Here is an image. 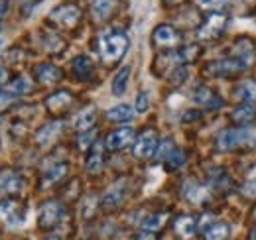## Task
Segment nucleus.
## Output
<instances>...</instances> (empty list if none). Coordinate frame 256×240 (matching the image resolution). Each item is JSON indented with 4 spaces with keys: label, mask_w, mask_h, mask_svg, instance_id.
<instances>
[{
    "label": "nucleus",
    "mask_w": 256,
    "mask_h": 240,
    "mask_svg": "<svg viewBox=\"0 0 256 240\" xmlns=\"http://www.w3.org/2000/svg\"><path fill=\"white\" fill-rule=\"evenodd\" d=\"M148 106H150V96H148L146 90H140L138 96H136V112L144 114L148 110Z\"/></svg>",
    "instance_id": "obj_37"
},
{
    "label": "nucleus",
    "mask_w": 256,
    "mask_h": 240,
    "mask_svg": "<svg viewBox=\"0 0 256 240\" xmlns=\"http://www.w3.org/2000/svg\"><path fill=\"white\" fill-rule=\"evenodd\" d=\"M188 75H190L188 67H186V65H178V67L170 73V79H168V81H170L174 87H180V85H184V83H186Z\"/></svg>",
    "instance_id": "obj_35"
},
{
    "label": "nucleus",
    "mask_w": 256,
    "mask_h": 240,
    "mask_svg": "<svg viewBox=\"0 0 256 240\" xmlns=\"http://www.w3.org/2000/svg\"><path fill=\"white\" fill-rule=\"evenodd\" d=\"M6 79H8V71H6V67L0 65V87L6 85Z\"/></svg>",
    "instance_id": "obj_42"
},
{
    "label": "nucleus",
    "mask_w": 256,
    "mask_h": 240,
    "mask_svg": "<svg viewBox=\"0 0 256 240\" xmlns=\"http://www.w3.org/2000/svg\"><path fill=\"white\" fill-rule=\"evenodd\" d=\"M168 218H170L168 212H154V214H150V216H146V218L142 220L140 228H142V230H148V232H160L162 228L166 226Z\"/></svg>",
    "instance_id": "obj_26"
},
{
    "label": "nucleus",
    "mask_w": 256,
    "mask_h": 240,
    "mask_svg": "<svg viewBox=\"0 0 256 240\" xmlns=\"http://www.w3.org/2000/svg\"><path fill=\"white\" fill-rule=\"evenodd\" d=\"M228 24V16L224 12H211L197 28V40L199 42H215L224 34V28Z\"/></svg>",
    "instance_id": "obj_3"
},
{
    "label": "nucleus",
    "mask_w": 256,
    "mask_h": 240,
    "mask_svg": "<svg viewBox=\"0 0 256 240\" xmlns=\"http://www.w3.org/2000/svg\"><path fill=\"white\" fill-rule=\"evenodd\" d=\"M232 0H195V4L201 10H211V12H221L223 8H226Z\"/></svg>",
    "instance_id": "obj_33"
},
{
    "label": "nucleus",
    "mask_w": 256,
    "mask_h": 240,
    "mask_svg": "<svg viewBox=\"0 0 256 240\" xmlns=\"http://www.w3.org/2000/svg\"><path fill=\"white\" fill-rule=\"evenodd\" d=\"M95 136H96V132L93 128L87 130V132H81L79 138H77V146H79L81 150H89V148L95 144Z\"/></svg>",
    "instance_id": "obj_36"
},
{
    "label": "nucleus",
    "mask_w": 256,
    "mask_h": 240,
    "mask_svg": "<svg viewBox=\"0 0 256 240\" xmlns=\"http://www.w3.org/2000/svg\"><path fill=\"white\" fill-rule=\"evenodd\" d=\"M128 46H130L128 36L122 30H104L98 34V40H96V50L104 65L118 63L126 56Z\"/></svg>",
    "instance_id": "obj_1"
},
{
    "label": "nucleus",
    "mask_w": 256,
    "mask_h": 240,
    "mask_svg": "<svg viewBox=\"0 0 256 240\" xmlns=\"http://www.w3.org/2000/svg\"><path fill=\"white\" fill-rule=\"evenodd\" d=\"M176 150V146H174V140L172 138H166V140H162L158 142V148H156V160L158 162H166L168 158H170V154Z\"/></svg>",
    "instance_id": "obj_34"
},
{
    "label": "nucleus",
    "mask_w": 256,
    "mask_h": 240,
    "mask_svg": "<svg viewBox=\"0 0 256 240\" xmlns=\"http://www.w3.org/2000/svg\"><path fill=\"white\" fill-rule=\"evenodd\" d=\"M50 20L62 30H73L81 22V10H79V6L67 2L50 12Z\"/></svg>",
    "instance_id": "obj_5"
},
{
    "label": "nucleus",
    "mask_w": 256,
    "mask_h": 240,
    "mask_svg": "<svg viewBox=\"0 0 256 240\" xmlns=\"http://www.w3.org/2000/svg\"><path fill=\"white\" fill-rule=\"evenodd\" d=\"M164 2H166V4H170V6H172V4H178V2H182V0H164Z\"/></svg>",
    "instance_id": "obj_43"
},
{
    "label": "nucleus",
    "mask_w": 256,
    "mask_h": 240,
    "mask_svg": "<svg viewBox=\"0 0 256 240\" xmlns=\"http://www.w3.org/2000/svg\"><path fill=\"white\" fill-rule=\"evenodd\" d=\"M136 240H156V232H148V230H140V234Z\"/></svg>",
    "instance_id": "obj_40"
},
{
    "label": "nucleus",
    "mask_w": 256,
    "mask_h": 240,
    "mask_svg": "<svg viewBox=\"0 0 256 240\" xmlns=\"http://www.w3.org/2000/svg\"><path fill=\"white\" fill-rule=\"evenodd\" d=\"M26 218L24 203L16 199H2L0 203V222L6 226H20Z\"/></svg>",
    "instance_id": "obj_8"
},
{
    "label": "nucleus",
    "mask_w": 256,
    "mask_h": 240,
    "mask_svg": "<svg viewBox=\"0 0 256 240\" xmlns=\"http://www.w3.org/2000/svg\"><path fill=\"white\" fill-rule=\"evenodd\" d=\"M64 212L65 209L60 201H46L38 212V226L42 230H52L54 226H58L62 222Z\"/></svg>",
    "instance_id": "obj_7"
},
{
    "label": "nucleus",
    "mask_w": 256,
    "mask_h": 240,
    "mask_svg": "<svg viewBox=\"0 0 256 240\" xmlns=\"http://www.w3.org/2000/svg\"><path fill=\"white\" fill-rule=\"evenodd\" d=\"M256 142V126L244 124L240 128H226L217 136V150L230 152L242 146H252Z\"/></svg>",
    "instance_id": "obj_2"
},
{
    "label": "nucleus",
    "mask_w": 256,
    "mask_h": 240,
    "mask_svg": "<svg viewBox=\"0 0 256 240\" xmlns=\"http://www.w3.org/2000/svg\"><path fill=\"white\" fill-rule=\"evenodd\" d=\"M176 56H178V60H180L182 65H186V63H193V61L201 56V48H199V46H186V48H182Z\"/></svg>",
    "instance_id": "obj_31"
},
{
    "label": "nucleus",
    "mask_w": 256,
    "mask_h": 240,
    "mask_svg": "<svg viewBox=\"0 0 256 240\" xmlns=\"http://www.w3.org/2000/svg\"><path fill=\"white\" fill-rule=\"evenodd\" d=\"M254 116H256V108L252 102H240V106H236V108L230 112V120L236 122V124H240V126L252 122Z\"/></svg>",
    "instance_id": "obj_23"
},
{
    "label": "nucleus",
    "mask_w": 256,
    "mask_h": 240,
    "mask_svg": "<svg viewBox=\"0 0 256 240\" xmlns=\"http://www.w3.org/2000/svg\"><path fill=\"white\" fill-rule=\"evenodd\" d=\"M132 116H134V110H132L130 104H116L106 112V118L110 122H118V124L132 120Z\"/></svg>",
    "instance_id": "obj_29"
},
{
    "label": "nucleus",
    "mask_w": 256,
    "mask_h": 240,
    "mask_svg": "<svg viewBox=\"0 0 256 240\" xmlns=\"http://www.w3.org/2000/svg\"><path fill=\"white\" fill-rule=\"evenodd\" d=\"M242 193H244L246 197L254 199V197H256V181H250V183H246V185L242 187Z\"/></svg>",
    "instance_id": "obj_39"
},
{
    "label": "nucleus",
    "mask_w": 256,
    "mask_h": 240,
    "mask_svg": "<svg viewBox=\"0 0 256 240\" xmlns=\"http://www.w3.org/2000/svg\"><path fill=\"white\" fill-rule=\"evenodd\" d=\"M14 100H16V98H14L12 94H8V92H6L4 89L0 90V110H4V108H6L8 104H12Z\"/></svg>",
    "instance_id": "obj_38"
},
{
    "label": "nucleus",
    "mask_w": 256,
    "mask_h": 240,
    "mask_svg": "<svg viewBox=\"0 0 256 240\" xmlns=\"http://www.w3.org/2000/svg\"><path fill=\"white\" fill-rule=\"evenodd\" d=\"M116 4H118V0H93L91 14L95 16V20H106L116 10Z\"/></svg>",
    "instance_id": "obj_22"
},
{
    "label": "nucleus",
    "mask_w": 256,
    "mask_h": 240,
    "mask_svg": "<svg viewBox=\"0 0 256 240\" xmlns=\"http://www.w3.org/2000/svg\"><path fill=\"white\" fill-rule=\"evenodd\" d=\"M73 94L69 90H56L52 92L48 98H46V108L52 112V114H64L71 108L73 104Z\"/></svg>",
    "instance_id": "obj_12"
},
{
    "label": "nucleus",
    "mask_w": 256,
    "mask_h": 240,
    "mask_svg": "<svg viewBox=\"0 0 256 240\" xmlns=\"http://www.w3.org/2000/svg\"><path fill=\"white\" fill-rule=\"evenodd\" d=\"M205 240H226L230 236V226L223 220H213L205 230H203Z\"/></svg>",
    "instance_id": "obj_25"
},
{
    "label": "nucleus",
    "mask_w": 256,
    "mask_h": 240,
    "mask_svg": "<svg viewBox=\"0 0 256 240\" xmlns=\"http://www.w3.org/2000/svg\"><path fill=\"white\" fill-rule=\"evenodd\" d=\"M158 134L154 130H144L136 140H134V156L138 160H150L156 148H158Z\"/></svg>",
    "instance_id": "obj_9"
},
{
    "label": "nucleus",
    "mask_w": 256,
    "mask_h": 240,
    "mask_svg": "<svg viewBox=\"0 0 256 240\" xmlns=\"http://www.w3.org/2000/svg\"><path fill=\"white\" fill-rule=\"evenodd\" d=\"M174 230H176V234L182 240H190L197 232V220L193 218L192 214H182V216L176 218Z\"/></svg>",
    "instance_id": "obj_18"
},
{
    "label": "nucleus",
    "mask_w": 256,
    "mask_h": 240,
    "mask_svg": "<svg viewBox=\"0 0 256 240\" xmlns=\"http://www.w3.org/2000/svg\"><path fill=\"white\" fill-rule=\"evenodd\" d=\"M36 81L42 85H56L64 79V71L54 63H42L36 67Z\"/></svg>",
    "instance_id": "obj_13"
},
{
    "label": "nucleus",
    "mask_w": 256,
    "mask_h": 240,
    "mask_svg": "<svg viewBox=\"0 0 256 240\" xmlns=\"http://www.w3.org/2000/svg\"><path fill=\"white\" fill-rule=\"evenodd\" d=\"M6 10H8V2L6 0H0V24H2L4 16H6Z\"/></svg>",
    "instance_id": "obj_41"
},
{
    "label": "nucleus",
    "mask_w": 256,
    "mask_h": 240,
    "mask_svg": "<svg viewBox=\"0 0 256 240\" xmlns=\"http://www.w3.org/2000/svg\"><path fill=\"white\" fill-rule=\"evenodd\" d=\"M192 100L199 106H205V108H215V106H223V98H219L213 90L205 85H197L192 90Z\"/></svg>",
    "instance_id": "obj_14"
},
{
    "label": "nucleus",
    "mask_w": 256,
    "mask_h": 240,
    "mask_svg": "<svg viewBox=\"0 0 256 240\" xmlns=\"http://www.w3.org/2000/svg\"><path fill=\"white\" fill-rule=\"evenodd\" d=\"M180 42H182L180 32L176 30L174 26H170V24H160V26H156V30L152 34V44H154L156 48H160V50L176 48Z\"/></svg>",
    "instance_id": "obj_11"
},
{
    "label": "nucleus",
    "mask_w": 256,
    "mask_h": 240,
    "mask_svg": "<svg viewBox=\"0 0 256 240\" xmlns=\"http://www.w3.org/2000/svg\"><path fill=\"white\" fill-rule=\"evenodd\" d=\"M62 128H64L62 122H52V124L42 126V128L38 130V134H36V142H38V146L46 148V146H50L52 142H56L58 136L62 134Z\"/></svg>",
    "instance_id": "obj_19"
},
{
    "label": "nucleus",
    "mask_w": 256,
    "mask_h": 240,
    "mask_svg": "<svg viewBox=\"0 0 256 240\" xmlns=\"http://www.w3.org/2000/svg\"><path fill=\"white\" fill-rule=\"evenodd\" d=\"M67 172H69V166H67V164H56L54 168H50V170L44 174L42 181H44V185H46V187L56 185L58 181H62L65 176H67Z\"/></svg>",
    "instance_id": "obj_27"
},
{
    "label": "nucleus",
    "mask_w": 256,
    "mask_h": 240,
    "mask_svg": "<svg viewBox=\"0 0 256 240\" xmlns=\"http://www.w3.org/2000/svg\"><path fill=\"white\" fill-rule=\"evenodd\" d=\"M232 96L238 102H254L256 100V81H242L232 89Z\"/></svg>",
    "instance_id": "obj_24"
},
{
    "label": "nucleus",
    "mask_w": 256,
    "mask_h": 240,
    "mask_svg": "<svg viewBox=\"0 0 256 240\" xmlns=\"http://www.w3.org/2000/svg\"><path fill=\"white\" fill-rule=\"evenodd\" d=\"M46 240H62L60 236H50V238H46Z\"/></svg>",
    "instance_id": "obj_44"
},
{
    "label": "nucleus",
    "mask_w": 256,
    "mask_h": 240,
    "mask_svg": "<svg viewBox=\"0 0 256 240\" xmlns=\"http://www.w3.org/2000/svg\"><path fill=\"white\" fill-rule=\"evenodd\" d=\"M184 195H186L192 203H201V201L207 199V191H205L201 185L193 183V181H190V183L184 187Z\"/></svg>",
    "instance_id": "obj_30"
},
{
    "label": "nucleus",
    "mask_w": 256,
    "mask_h": 240,
    "mask_svg": "<svg viewBox=\"0 0 256 240\" xmlns=\"http://www.w3.org/2000/svg\"><path fill=\"white\" fill-rule=\"evenodd\" d=\"M26 187L24 178L14 170L0 172V199H16Z\"/></svg>",
    "instance_id": "obj_6"
},
{
    "label": "nucleus",
    "mask_w": 256,
    "mask_h": 240,
    "mask_svg": "<svg viewBox=\"0 0 256 240\" xmlns=\"http://www.w3.org/2000/svg\"><path fill=\"white\" fill-rule=\"evenodd\" d=\"M186 152L182 150V148H176V150L170 154V158L166 160V168L168 170H172V172H176V170H180L184 164H186Z\"/></svg>",
    "instance_id": "obj_32"
},
{
    "label": "nucleus",
    "mask_w": 256,
    "mask_h": 240,
    "mask_svg": "<svg viewBox=\"0 0 256 240\" xmlns=\"http://www.w3.org/2000/svg\"><path fill=\"white\" fill-rule=\"evenodd\" d=\"M252 63H248L246 60H242V58H226V60H219V61H211L209 65H207V73L211 75V77H219V79H224V77H234V75H238V73H242V71H246L248 67H250Z\"/></svg>",
    "instance_id": "obj_4"
},
{
    "label": "nucleus",
    "mask_w": 256,
    "mask_h": 240,
    "mask_svg": "<svg viewBox=\"0 0 256 240\" xmlns=\"http://www.w3.org/2000/svg\"><path fill=\"white\" fill-rule=\"evenodd\" d=\"M136 134H134V128H130V126H122V128H116V130H112L108 136H106V140H104V148L108 152H120L128 148L136 138H134Z\"/></svg>",
    "instance_id": "obj_10"
},
{
    "label": "nucleus",
    "mask_w": 256,
    "mask_h": 240,
    "mask_svg": "<svg viewBox=\"0 0 256 240\" xmlns=\"http://www.w3.org/2000/svg\"><path fill=\"white\" fill-rule=\"evenodd\" d=\"M71 73L77 81H91L95 75V65L89 56H77L71 61Z\"/></svg>",
    "instance_id": "obj_15"
},
{
    "label": "nucleus",
    "mask_w": 256,
    "mask_h": 240,
    "mask_svg": "<svg viewBox=\"0 0 256 240\" xmlns=\"http://www.w3.org/2000/svg\"><path fill=\"white\" fill-rule=\"evenodd\" d=\"M95 122H96V108L95 106H87V108H83L73 118V128L77 132H87V130H91L95 126Z\"/></svg>",
    "instance_id": "obj_20"
},
{
    "label": "nucleus",
    "mask_w": 256,
    "mask_h": 240,
    "mask_svg": "<svg viewBox=\"0 0 256 240\" xmlns=\"http://www.w3.org/2000/svg\"><path fill=\"white\" fill-rule=\"evenodd\" d=\"M102 166H104V144L95 140V144L89 148V156L85 160V170L91 176H96V174H100Z\"/></svg>",
    "instance_id": "obj_16"
},
{
    "label": "nucleus",
    "mask_w": 256,
    "mask_h": 240,
    "mask_svg": "<svg viewBox=\"0 0 256 240\" xmlns=\"http://www.w3.org/2000/svg\"><path fill=\"white\" fill-rule=\"evenodd\" d=\"M4 90H6L8 94H12L14 98H20V96H24V94H28V92L32 90V83H30L28 77L18 75L16 79H10V81L4 85Z\"/></svg>",
    "instance_id": "obj_21"
},
{
    "label": "nucleus",
    "mask_w": 256,
    "mask_h": 240,
    "mask_svg": "<svg viewBox=\"0 0 256 240\" xmlns=\"http://www.w3.org/2000/svg\"><path fill=\"white\" fill-rule=\"evenodd\" d=\"M124 195H126V185H124V181H120L114 187H110L106 191V195L102 197V209L104 210L118 209L122 205V201H124Z\"/></svg>",
    "instance_id": "obj_17"
},
{
    "label": "nucleus",
    "mask_w": 256,
    "mask_h": 240,
    "mask_svg": "<svg viewBox=\"0 0 256 240\" xmlns=\"http://www.w3.org/2000/svg\"><path fill=\"white\" fill-rule=\"evenodd\" d=\"M130 73H132V69L126 65V67H122V69L114 75V79H112V94H114V96H122V94L126 92Z\"/></svg>",
    "instance_id": "obj_28"
}]
</instances>
